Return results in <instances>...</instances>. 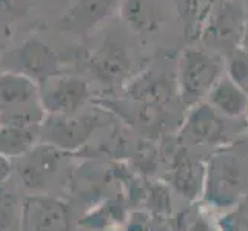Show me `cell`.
<instances>
[{
  "instance_id": "cell-10",
  "label": "cell",
  "mask_w": 248,
  "mask_h": 231,
  "mask_svg": "<svg viewBox=\"0 0 248 231\" xmlns=\"http://www.w3.org/2000/svg\"><path fill=\"white\" fill-rule=\"evenodd\" d=\"M227 121L228 119L220 116L207 102H201L186 109L179 131L186 140H191L196 145H227Z\"/></svg>"
},
{
  "instance_id": "cell-1",
  "label": "cell",
  "mask_w": 248,
  "mask_h": 231,
  "mask_svg": "<svg viewBox=\"0 0 248 231\" xmlns=\"http://www.w3.org/2000/svg\"><path fill=\"white\" fill-rule=\"evenodd\" d=\"M248 194V150L234 145L216 151L207 162L202 200L211 208L228 211L241 205Z\"/></svg>"
},
{
  "instance_id": "cell-17",
  "label": "cell",
  "mask_w": 248,
  "mask_h": 231,
  "mask_svg": "<svg viewBox=\"0 0 248 231\" xmlns=\"http://www.w3.org/2000/svg\"><path fill=\"white\" fill-rule=\"evenodd\" d=\"M42 142L40 126H0V153L13 159H22Z\"/></svg>"
},
{
  "instance_id": "cell-19",
  "label": "cell",
  "mask_w": 248,
  "mask_h": 231,
  "mask_svg": "<svg viewBox=\"0 0 248 231\" xmlns=\"http://www.w3.org/2000/svg\"><path fill=\"white\" fill-rule=\"evenodd\" d=\"M215 0H176L177 11L190 37H201L202 27Z\"/></svg>"
},
{
  "instance_id": "cell-8",
  "label": "cell",
  "mask_w": 248,
  "mask_h": 231,
  "mask_svg": "<svg viewBox=\"0 0 248 231\" xmlns=\"http://www.w3.org/2000/svg\"><path fill=\"white\" fill-rule=\"evenodd\" d=\"M13 73H20L34 82H44L48 77L61 74L62 62L53 49L37 39H30L5 57Z\"/></svg>"
},
{
  "instance_id": "cell-14",
  "label": "cell",
  "mask_w": 248,
  "mask_h": 231,
  "mask_svg": "<svg viewBox=\"0 0 248 231\" xmlns=\"http://www.w3.org/2000/svg\"><path fill=\"white\" fill-rule=\"evenodd\" d=\"M122 0H78L61 20L65 31L87 34L107 19Z\"/></svg>"
},
{
  "instance_id": "cell-27",
  "label": "cell",
  "mask_w": 248,
  "mask_h": 231,
  "mask_svg": "<svg viewBox=\"0 0 248 231\" xmlns=\"http://www.w3.org/2000/svg\"><path fill=\"white\" fill-rule=\"evenodd\" d=\"M241 49H244V51H247V53H248V22H247V27H245V31H244V36H242Z\"/></svg>"
},
{
  "instance_id": "cell-25",
  "label": "cell",
  "mask_w": 248,
  "mask_h": 231,
  "mask_svg": "<svg viewBox=\"0 0 248 231\" xmlns=\"http://www.w3.org/2000/svg\"><path fill=\"white\" fill-rule=\"evenodd\" d=\"M13 174V160L0 153V185H3Z\"/></svg>"
},
{
  "instance_id": "cell-3",
  "label": "cell",
  "mask_w": 248,
  "mask_h": 231,
  "mask_svg": "<svg viewBox=\"0 0 248 231\" xmlns=\"http://www.w3.org/2000/svg\"><path fill=\"white\" fill-rule=\"evenodd\" d=\"M96 107L108 111L111 116H116L125 122L136 133H139L148 139L160 138L168 131H173L177 125L181 128L184 117H177V114L168 107H159L145 104V102L133 100L125 96L122 97H104L94 100Z\"/></svg>"
},
{
  "instance_id": "cell-4",
  "label": "cell",
  "mask_w": 248,
  "mask_h": 231,
  "mask_svg": "<svg viewBox=\"0 0 248 231\" xmlns=\"http://www.w3.org/2000/svg\"><path fill=\"white\" fill-rule=\"evenodd\" d=\"M248 19L239 0H215L202 27L201 37L217 54H232L241 48Z\"/></svg>"
},
{
  "instance_id": "cell-26",
  "label": "cell",
  "mask_w": 248,
  "mask_h": 231,
  "mask_svg": "<svg viewBox=\"0 0 248 231\" xmlns=\"http://www.w3.org/2000/svg\"><path fill=\"white\" fill-rule=\"evenodd\" d=\"M125 231H148V222L142 219L140 215H134L128 222Z\"/></svg>"
},
{
  "instance_id": "cell-9",
  "label": "cell",
  "mask_w": 248,
  "mask_h": 231,
  "mask_svg": "<svg viewBox=\"0 0 248 231\" xmlns=\"http://www.w3.org/2000/svg\"><path fill=\"white\" fill-rule=\"evenodd\" d=\"M71 211L62 200L45 194L30 196L22 205L20 231H70Z\"/></svg>"
},
{
  "instance_id": "cell-21",
  "label": "cell",
  "mask_w": 248,
  "mask_h": 231,
  "mask_svg": "<svg viewBox=\"0 0 248 231\" xmlns=\"http://www.w3.org/2000/svg\"><path fill=\"white\" fill-rule=\"evenodd\" d=\"M225 74L248 94V53L241 48L225 57Z\"/></svg>"
},
{
  "instance_id": "cell-5",
  "label": "cell",
  "mask_w": 248,
  "mask_h": 231,
  "mask_svg": "<svg viewBox=\"0 0 248 231\" xmlns=\"http://www.w3.org/2000/svg\"><path fill=\"white\" fill-rule=\"evenodd\" d=\"M102 114L93 111H78L66 116H46L42 123V142L59 151H78L88 143L91 136L102 125Z\"/></svg>"
},
{
  "instance_id": "cell-23",
  "label": "cell",
  "mask_w": 248,
  "mask_h": 231,
  "mask_svg": "<svg viewBox=\"0 0 248 231\" xmlns=\"http://www.w3.org/2000/svg\"><path fill=\"white\" fill-rule=\"evenodd\" d=\"M32 0H0V13L11 17H23L30 11Z\"/></svg>"
},
{
  "instance_id": "cell-15",
  "label": "cell",
  "mask_w": 248,
  "mask_h": 231,
  "mask_svg": "<svg viewBox=\"0 0 248 231\" xmlns=\"http://www.w3.org/2000/svg\"><path fill=\"white\" fill-rule=\"evenodd\" d=\"M205 102L228 121H237L248 114V94L227 74L217 80Z\"/></svg>"
},
{
  "instance_id": "cell-22",
  "label": "cell",
  "mask_w": 248,
  "mask_h": 231,
  "mask_svg": "<svg viewBox=\"0 0 248 231\" xmlns=\"http://www.w3.org/2000/svg\"><path fill=\"white\" fill-rule=\"evenodd\" d=\"M219 231H248V207L244 203L224 211L216 220Z\"/></svg>"
},
{
  "instance_id": "cell-16",
  "label": "cell",
  "mask_w": 248,
  "mask_h": 231,
  "mask_svg": "<svg viewBox=\"0 0 248 231\" xmlns=\"http://www.w3.org/2000/svg\"><path fill=\"white\" fill-rule=\"evenodd\" d=\"M205 176H207V164L184 160L173 168L168 176V182L185 199L198 200L203 198Z\"/></svg>"
},
{
  "instance_id": "cell-20",
  "label": "cell",
  "mask_w": 248,
  "mask_h": 231,
  "mask_svg": "<svg viewBox=\"0 0 248 231\" xmlns=\"http://www.w3.org/2000/svg\"><path fill=\"white\" fill-rule=\"evenodd\" d=\"M22 205H19L16 196L0 185V231H13L17 228L20 231Z\"/></svg>"
},
{
  "instance_id": "cell-12",
  "label": "cell",
  "mask_w": 248,
  "mask_h": 231,
  "mask_svg": "<svg viewBox=\"0 0 248 231\" xmlns=\"http://www.w3.org/2000/svg\"><path fill=\"white\" fill-rule=\"evenodd\" d=\"M36 107H40L37 82L20 73L0 74V121Z\"/></svg>"
},
{
  "instance_id": "cell-7",
  "label": "cell",
  "mask_w": 248,
  "mask_h": 231,
  "mask_svg": "<svg viewBox=\"0 0 248 231\" xmlns=\"http://www.w3.org/2000/svg\"><path fill=\"white\" fill-rule=\"evenodd\" d=\"M124 96L145 104L171 108L179 99L176 68L155 65L138 74L124 87Z\"/></svg>"
},
{
  "instance_id": "cell-30",
  "label": "cell",
  "mask_w": 248,
  "mask_h": 231,
  "mask_svg": "<svg viewBox=\"0 0 248 231\" xmlns=\"http://www.w3.org/2000/svg\"><path fill=\"white\" fill-rule=\"evenodd\" d=\"M247 117H248V114H247Z\"/></svg>"
},
{
  "instance_id": "cell-13",
  "label": "cell",
  "mask_w": 248,
  "mask_h": 231,
  "mask_svg": "<svg viewBox=\"0 0 248 231\" xmlns=\"http://www.w3.org/2000/svg\"><path fill=\"white\" fill-rule=\"evenodd\" d=\"M59 151L49 145L40 143L23 159L19 174L23 185L30 190H42L48 185L59 168Z\"/></svg>"
},
{
  "instance_id": "cell-6",
  "label": "cell",
  "mask_w": 248,
  "mask_h": 231,
  "mask_svg": "<svg viewBox=\"0 0 248 231\" xmlns=\"http://www.w3.org/2000/svg\"><path fill=\"white\" fill-rule=\"evenodd\" d=\"M90 99V85L80 77L61 73L39 83V102L46 116L78 113Z\"/></svg>"
},
{
  "instance_id": "cell-28",
  "label": "cell",
  "mask_w": 248,
  "mask_h": 231,
  "mask_svg": "<svg viewBox=\"0 0 248 231\" xmlns=\"http://www.w3.org/2000/svg\"><path fill=\"white\" fill-rule=\"evenodd\" d=\"M105 231H125V230H121V228H116V227H111V228H108V230H105Z\"/></svg>"
},
{
  "instance_id": "cell-29",
  "label": "cell",
  "mask_w": 248,
  "mask_h": 231,
  "mask_svg": "<svg viewBox=\"0 0 248 231\" xmlns=\"http://www.w3.org/2000/svg\"><path fill=\"white\" fill-rule=\"evenodd\" d=\"M245 199H247V200H248V194H247V198H245ZM245 199H244V200H245Z\"/></svg>"
},
{
  "instance_id": "cell-24",
  "label": "cell",
  "mask_w": 248,
  "mask_h": 231,
  "mask_svg": "<svg viewBox=\"0 0 248 231\" xmlns=\"http://www.w3.org/2000/svg\"><path fill=\"white\" fill-rule=\"evenodd\" d=\"M188 231H219V228L216 224H213L208 217L198 216L193 220V224L190 225Z\"/></svg>"
},
{
  "instance_id": "cell-11",
  "label": "cell",
  "mask_w": 248,
  "mask_h": 231,
  "mask_svg": "<svg viewBox=\"0 0 248 231\" xmlns=\"http://www.w3.org/2000/svg\"><path fill=\"white\" fill-rule=\"evenodd\" d=\"M88 66L91 74L104 85H119L126 82L131 73L133 61L126 46L114 39H107L90 56Z\"/></svg>"
},
{
  "instance_id": "cell-18",
  "label": "cell",
  "mask_w": 248,
  "mask_h": 231,
  "mask_svg": "<svg viewBox=\"0 0 248 231\" xmlns=\"http://www.w3.org/2000/svg\"><path fill=\"white\" fill-rule=\"evenodd\" d=\"M119 11L125 23L136 32L153 34L160 27V15L153 0H122Z\"/></svg>"
},
{
  "instance_id": "cell-2",
  "label": "cell",
  "mask_w": 248,
  "mask_h": 231,
  "mask_svg": "<svg viewBox=\"0 0 248 231\" xmlns=\"http://www.w3.org/2000/svg\"><path fill=\"white\" fill-rule=\"evenodd\" d=\"M225 61L215 51L185 48L176 63L179 99L188 109L205 102L213 87L224 76Z\"/></svg>"
}]
</instances>
